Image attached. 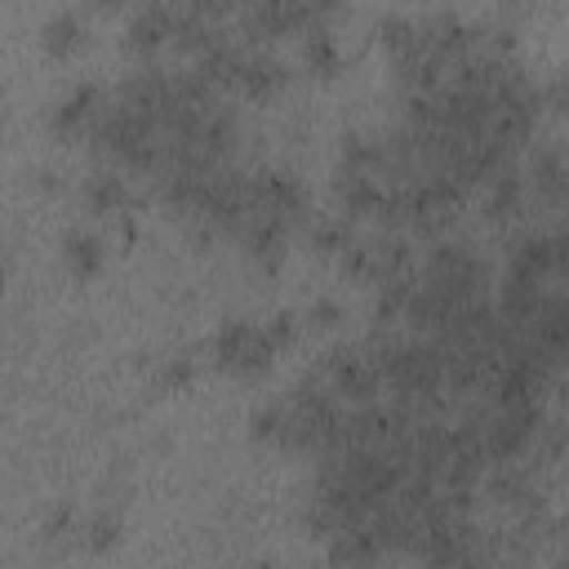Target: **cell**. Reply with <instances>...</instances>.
I'll return each instance as SVG.
<instances>
[{
  "label": "cell",
  "mask_w": 569,
  "mask_h": 569,
  "mask_svg": "<svg viewBox=\"0 0 569 569\" xmlns=\"http://www.w3.org/2000/svg\"><path fill=\"white\" fill-rule=\"evenodd\" d=\"M276 356H280V347L271 342L262 320H227L209 338V360L231 378H258L262 369L276 365Z\"/></svg>",
  "instance_id": "1"
},
{
  "label": "cell",
  "mask_w": 569,
  "mask_h": 569,
  "mask_svg": "<svg viewBox=\"0 0 569 569\" xmlns=\"http://www.w3.org/2000/svg\"><path fill=\"white\" fill-rule=\"evenodd\" d=\"M284 84H289V67H284L276 53H267V49H244V58H240V67H236V80H231V93H240V98H249V102H267V98H276Z\"/></svg>",
  "instance_id": "2"
},
{
  "label": "cell",
  "mask_w": 569,
  "mask_h": 569,
  "mask_svg": "<svg viewBox=\"0 0 569 569\" xmlns=\"http://www.w3.org/2000/svg\"><path fill=\"white\" fill-rule=\"evenodd\" d=\"M173 4L178 0H142L133 13H129V53H138L142 62H151L164 44H169V31H173Z\"/></svg>",
  "instance_id": "3"
},
{
  "label": "cell",
  "mask_w": 569,
  "mask_h": 569,
  "mask_svg": "<svg viewBox=\"0 0 569 569\" xmlns=\"http://www.w3.org/2000/svg\"><path fill=\"white\" fill-rule=\"evenodd\" d=\"M102 89L98 84H76L71 93H62L58 98V107L49 111V129L58 133V138H84V129H89V120H93V111L102 107Z\"/></svg>",
  "instance_id": "4"
},
{
  "label": "cell",
  "mask_w": 569,
  "mask_h": 569,
  "mask_svg": "<svg viewBox=\"0 0 569 569\" xmlns=\"http://www.w3.org/2000/svg\"><path fill=\"white\" fill-rule=\"evenodd\" d=\"M80 196H84L89 213H129V204L138 200V196H133V187H129L116 169H93V173L84 178Z\"/></svg>",
  "instance_id": "5"
},
{
  "label": "cell",
  "mask_w": 569,
  "mask_h": 569,
  "mask_svg": "<svg viewBox=\"0 0 569 569\" xmlns=\"http://www.w3.org/2000/svg\"><path fill=\"white\" fill-rule=\"evenodd\" d=\"M62 258H67L71 276L93 280V276L102 271V262H107V244H102V236H93V231H71V236L62 240Z\"/></svg>",
  "instance_id": "6"
},
{
  "label": "cell",
  "mask_w": 569,
  "mask_h": 569,
  "mask_svg": "<svg viewBox=\"0 0 569 569\" xmlns=\"http://www.w3.org/2000/svg\"><path fill=\"white\" fill-rule=\"evenodd\" d=\"M40 44H44V53H53V58H71V53L84 44V18L71 13V9L53 13V18L44 22V31H40Z\"/></svg>",
  "instance_id": "7"
},
{
  "label": "cell",
  "mask_w": 569,
  "mask_h": 569,
  "mask_svg": "<svg viewBox=\"0 0 569 569\" xmlns=\"http://www.w3.org/2000/svg\"><path fill=\"white\" fill-rule=\"evenodd\" d=\"M302 62H307V71H316V76H333V71L342 67V49H338V40L329 36L325 22H316V27L302 31Z\"/></svg>",
  "instance_id": "8"
},
{
  "label": "cell",
  "mask_w": 569,
  "mask_h": 569,
  "mask_svg": "<svg viewBox=\"0 0 569 569\" xmlns=\"http://www.w3.org/2000/svg\"><path fill=\"white\" fill-rule=\"evenodd\" d=\"M351 236H356V222H347L342 213H320L311 222V249L325 253V258H333Z\"/></svg>",
  "instance_id": "9"
},
{
  "label": "cell",
  "mask_w": 569,
  "mask_h": 569,
  "mask_svg": "<svg viewBox=\"0 0 569 569\" xmlns=\"http://www.w3.org/2000/svg\"><path fill=\"white\" fill-rule=\"evenodd\" d=\"M249 431H253V440H267V445H280L284 449V436H289V409H284V400L262 405L249 418Z\"/></svg>",
  "instance_id": "10"
},
{
  "label": "cell",
  "mask_w": 569,
  "mask_h": 569,
  "mask_svg": "<svg viewBox=\"0 0 569 569\" xmlns=\"http://www.w3.org/2000/svg\"><path fill=\"white\" fill-rule=\"evenodd\" d=\"M298 329H302V316H298V311H276V316L267 320V333H271L276 347H289V342L298 338Z\"/></svg>",
  "instance_id": "11"
},
{
  "label": "cell",
  "mask_w": 569,
  "mask_h": 569,
  "mask_svg": "<svg viewBox=\"0 0 569 569\" xmlns=\"http://www.w3.org/2000/svg\"><path fill=\"white\" fill-rule=\"evenodd\" d=\"M338 320H342V302H333V298H316L311 311H307V325L311 329H333Z\"/></svg>",
  "instance_id": "12"
},
{
  "label": "cell",
  "mask_w": 569,
  "mask_h": 569,
  "mask_svg": "<svg viewBox=\"0 0 569 569\" xmlns=\"http://www.w3.org/2000/svg\"><path fill=\"white\" fill-rule=\"evenodd\" d=\"M196 378V356L191 351H182V356H173L169 365H164V382L169 387H187Z\"/></svg>",
  "instance_id": "13"
},
{
  "label": "cell",
  "mask_w": 569,
  "mask_h": 569,
  "mask_svg": "<svg viewBox=\"0 0 569 569\" xmlns=\"http://www.w3.org/2000/svg\"><path fill=\"white\" fill-rule=\"evenodd\" d=\"M84 533H89V542H93V547H107V542L116 538V520L98 516V520H89V525H84Z\"/></svg>",
  "instance_id": "14"
},
{
  "label": "cell",
  "mask_w": 569,
  "mask_h": 569,
  "mask_svg": "<svg viewBox=\"0 0 569 569\" xmlns=\"http://www.w3.org/2000/svg\"><path fill=\"white\" fill-rule=\"evenodd\" d=\"M307 4H311V13H316V18H325V13H333L342 0H307Z\"/></svg>",
  "instance_id": "15"
},
{
  "label": "cell",
  "mask_w": 569,
  "mask_h": 569,
  "mask_svg": "<svg viewBox=\"0 0 569 569\" xmlns=\"http://www.w3.org/2000/svg\"><path fill=\"white\" fill-rule=\"evenodd\" d=\"M84 4H93V9H120L124 0H84Z\"/></svg>",
  "instance_id": "16"
}]
</instances>
